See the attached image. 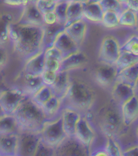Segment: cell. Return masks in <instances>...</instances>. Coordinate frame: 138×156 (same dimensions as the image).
I'll return each instance as SVG.
<instances>
[{"label":"cell","mask_w":138,"mask_h":156,"mask_svg":"<svg viewBox=\"0 0 138 156\" xmlns=\"http://www.w3.org/2000/svg\"><path fill=\"white\" fill-rule=\"evenodd\" d=\"M13 115L21 131L40 133L44 125L49 121L42 106L30 96L22 101Z\"/></svg>","instance_id":"1"},{"label":"cell","mask_w":138,"mask_h":156,"mask_svg":"<svg viewBox=\"0 0 138 156\" xmlns=\"http://www.w3.org/2000/svg\"><path fill=\"white\" fill-rule=\"evenodd\" d=\"M39 26L25 24L16 31L18 39L16 41L17 50L26 55L36 54L44 40V29Z\"/></svg>","instance_id":"2"},{"label":"cell","mask_w":138,"mask_h":156,"mask_svg":"<svg viewBox=\"0 0 138 156\" xmlns=\"http://www.w3.org/2000/svg\"><path fill=\"white\" fill-rule=\"evenodd\" d=\"M95 94L89 85L80 81L71 83L63 101H66L67 106L79 111L89 109L95 100Z\"/></svg>","instance_id":"3"},{"label":"cell","mask_w":138,"mask_h":156,"mask_svg":"<svg viewBox=\"0 0 138 156\" xmlns=\"http://www.w3.org/2000/svg\"><path fill=\"white\" fill-rule=\"evenodd\" d=\"M41 139L47 145L56 149L67 137L60 115L46 122L40 132Z\"/></svg>","instance_id":"4"},{"label":"cell","mask_w":138,"mask_h":156,"mask_svg":"<svg viewBox=\"0 0 138 156\" xmlns=\"http://www.w3.org/2000/svg\"><path fill=\"white\" fill-rule=\"evenodd\" d=\"M22 90L12 89L1 94V114L13 115L22 101L27 97Z\"/></svg>","instance_id":"5"},{"label":"cell","mask_w":138,"mask_h":156,"mask_svg":"<svg viewBox=\"0 0 138 156\" xmlns=\"http://www.w3.org/2000/svg\"><path fill=\"white\" fill-rule=\"evenodd\" d=\"M40 133L22 131L19 134L17 156H34L41 141Z\"/></svg>","instance_id":"6"},{"label":"cell","mask_w":138,"mask_h":156,"mask_svg":"<svg viewBox=\"0 0 138 156\" xmlns=\"http://www.w3.org/2000/svg\"><path fill=\"white\" fill-rule=\"evenodd\" d=\"M55 156H90V153L75 137H67L56 148Z\"/></svg>","instance_id":"7"},{"label":"cell","mask_w":138,"mask_h":156,"mask_svg":"<svg viewBox=\"0 0 138 156\" xmlns=\"http://www.w3.org/2000/svg\"><path fill=\"white\" fill-rule=\"evenodd\" d=\"M120 54L118 42L112 36L104 38L102 42L99 51L100 60L105 64L115 65Z\"/></svg>","instance_id":"8"},{"label":"cell","mask_w":138,"mask_h":156,"mask_svg":"<svg viewBox=\"0 0 138 156\" xmlns=\"http://www.w3.org/2000/svg\"><path fill=\"white\" fill-rule=\"evenodd\" d=\"M102 118V128L108 137H113L120 129L122 121V115L114 108H109L104 111Z\"/></svg>","instance_id":"9"},{"label":"cell","mask_w":138,"mask_h":156,"mask_svg":"<svg viewBox=\"0 0 138 156\" xmlns=\"http://www.w3.org/2000/svg\"><path fill=\"white\" fill-rule=\"evenodd\" d=\"M95 137V132L89 121L82 116L77 124L74 137L90 150Z\"/></svg>","instance_id":"10"},{"label":"cell","mask_w":138,"mask_h":156,"mask_svg":"<svg viewBox=\"0 0 138 156\" xmlns=\"http://www.w3.org/2000/svg\"><path fill=\"white\" fill-rule=\"evenodd\" d=\"M118 74V72L115 65L104 63L97 69L96 79L101 86L108 87L116 81Z\"/></svg>","instance_id":"11"},{"label":"cell","mask_w":138,"mask_h":156,"mask_svg":"<svg viewBox=\"0 0 138 156\" xmlns=\"http://www.w3.org/2000/svg\"><path fill=\"white\" fill-rule=\"evenodd\" d=\"M63 127L67 137H74L77 124L82 117L80 112L74 109L65 107L62 110Z\"/></svg>","instance_id":"12"},{"label":"cell","mask_w":138,"mask_h":156,"mask_svg":"<svg viewBox=\"0 0 138 156\" xmlns=\"http://www.w3.org/2000/svg\"><path fill=\"white\" fill-rule=\"evenodd\" d=\"M78 44L65 31L58 36L53 45L62 53L63 59L78 52Z\"/></svg>","instance_id":"13"},{"label":"cell","mask_w":138,"mask_h":156,"mask_svg":"<svg viewBox=\"0 0 138 156\" xmlns=\"http://www.w3.org/2000/svg\"><path fill=\"white\" fill-rule=\"evenodd\" d=\"M121 115L123 122L130 126L138 118V96L135 95L122 104Z\"/></svg>","instance_id":"14"},{"label":"cell","mask_w":138,"mask_h":156,"mask_svg":"<svg viewBox=\"0 0 138 156\" xmlns=\"http://www.w3.org/2000/svg\"><path fill=\"white\" fill-rule=\"evenodd\" d=\"M19 134L1 135L0 156L17 155Z\"/></svg>","instance_id":"15"},{"label":"cell","mask_w":138,"mask_h":156,"mask_svg":"<svg viewBox=\"0 0 138 156\" xmlns=\"http://www.w3.org/2000/svg\"><path fill=\"white\" fill-rule=\"evenodd\" d=\"M135 88L129 84L116 80L112 94L116 101L122 104L135 95Z\"/></svg>","instance_id":"16"},{"label":"cell","mask_w":138,"mask_h":156,"mask_svg":"<svg viewBox=\"0 0 138 156\" xmlns=\"http://www.w3.org/2000/svg\"><path fill=\"white\" fill-rule=\"evenodd\" d=\"M71 83L66 71H60L51 88L53 95L63 99L64 98L69 90Z\"/></svg>","instance_id":"17"},{"label":"cell","mask_w":138,"mask_h":156,"mask_svg":"<svg viewBox=\"0 0 138 156\" xmlns=\"http://www.w3.org/2000/svg\"><path fill=\"white\" fill-rule=\"evenodd\" d=\"M21 132L13 115L1 114L0 121L1 135L19 134Z\"/></svg>","instance_id":"18"},{"label":"cell","mask_w":138,"mask_h":156,"mask_svg":"<svg viewBox=\"0 0 138 156\" xmlns=\"http://www.w3.org/2000/svg\"><path fill=\"white\" fill-rule=\"evenodd\" d=\"M104 12L99 1L85 4L83 9V17L93 22H102Z\"/></svg>","instance_id":"19"},{"label":"cell","mask_w":138,"mask_h":156,"mask_svg":"<svg viewBox=\"0 0 138 156\" xmlns=\"http://www.w3.org/2000/svg\"><path fill=\"white\" fill-rule=\"evenodd\" d=\"M63 100L53 95L42 106L43 112L48 119H53L60 115Z\"/></svg>","instance_id":"20"},{"label":"cell","mask_w":138,"mask_h":156,"mask_svg":"<svg viewBox=\"0 0 138 156\" xmlns=\"http://www.w3.org/2000/svg\"><path fill=\"white\" fill-rule=\"evenodd\" d=\"M86 24L80 20L66 27L65 32L78 45L82 42L86 34Z\"/></svg>","instance_id":"21"},{"label":"cell","mask_w":138,"mask_h":156,"mask_svg":"<svg viewBox=\"0 0 138 156\" xmlns=\"http://www.w3.org/2000/svg\"><path fill=\"white\" fill-rule=\"evenodd\" d=\"M45 61L44 51L33 56L26 64L25 69L27 73L35 76H41L44 71Z\"/></svg>","instance_id":"22"},{"label":"cell","mask_w":138,"mask_h":156,"mask_svg":"<svg viewBox=\"0 0 138 156\" xmlns=\"http://www.w3.org/2000/svg\"><path fill=\"white\" fill-rule=\"evenodd\" d=\"M26 24L43 27L45 24L43 15L38 9L37 5H29L26 7L24 13Z\"/></svg>","instance_id":"23"},{"label":"cell","mask_w":138,"mask_h":156,"mask_svg":"<svg viewBox=\"0 0 138 156\" xmlns=\"http://www.w3.org/2000/svg\"><path fill=\"white\" fill-rule=\"evenodd\" d=\"M84 4L78 1L69 2L67 10V27L74 22L82 20L83 17Z\"/></svg>","instance_id":"24"},{"label":"cell","mask_w":138,"mask_h":156,"mask_svg":"<svg viewBox=\"0 0 138 156\" xmlns=\"http://www.w3.org/2000/svg\"><path fill=\"white\" fill-rule=\"evenodd\" d=\"M44 85L41 76L27 73L25 76L24 90L23 91L27 96L32 97Z\"/></svg>","instance_id":"25"},{"label":"cell","mask_w":138,"mask_h":156,"mask_svg":"<svg viewBox=\"0 0 138 156\" xmlns=\"http://www.w3.org/2000/svg\"><path fill=\"white\" fill-rule=\"evenodd\" d=\"M116 80L136 87L138 81V63L119 73Z\"/></svg>","instance_id":"26"},{"label":"cell","mask_w":138,"mask_h":156,"mask_svg":"<svg viewBox=\"0 0 138 156\" xmlns=\"http://www.w3.org/2000/svg\"><path fill=\"white\" fill-rule=\"evenodd\" d=\"M85 61L86 58L82 53L78 52L73 54L61 62L60 71H66L69 69L80 66L85 62Z\"/></svg>","instance_id":"27"},{"label":"cell","mask_w":138,"mask_h":156,"mask_svg":"<svg viewBox=\"0 0 138 156\" xmlns=\"http://www.w3.org/2000/svg\"><path fill=\"white\" fill-rule=\"evenodd\" d=\"M44 29V40L47 44L53 45L55 41L58 36L63 32L65 31L66 27L64 24L59 22L51 25H47Z\"/></svg>","instance_id":"28"},{"label":"cell","mask_w":138,"mask_h":156,"mask_svg":"<svg viewBox=\"0 0 138 156\" xmlns=\"http://www.w3.org/2000/svg\"><path fill=\"white\" fill-rule=\"evenodd\" d=\"M138 63V56L127 52L120 51V56L115 64L118 73Z\"/></svg>","instance_id":"29"},{"label":"cell","mask_w":138,"mask_h":156,"mask_svg":"<svg viewBox=\"0 0 138 156\" xmlns=\"http://www.w3.org/2000/svg\"><path fill=\"white\" fill-rule=\"evenodd\" d=\"M53 95L51 87L44 85L31 98L36 103L42 106Z\"/></svg>","instance_id":"30"},{"label":"cell","mask_w":138,"mask_h":156,"mask_svg":"<svg viewBox=\"0 0 138 156\" xmlns=\"http://www.w3.org/2000/svg\"><path fill=\"white\" fill-rule=\"evenodd\" d=\"M137 14L130 9L125 10L119 15V25L124 27H137Z\"/></svg>","instance_id":"31"},{"label":"cell","mask_w":138,"mask_h":156,"mask_svg":"<svg viewBox=\"0 0 138 156\" xmlns=\"http://www.w3.org/2000/svg\"><path fill=\"white\" fill-rule=\"evenodd\" d=\"M104 12L111 11L117 13L119 15L121 14L125 10L122 2L115 0H103L99 1Z\"/></svg>","instance_id":"32"},{"label":"cell","mask_w":138,"mask_h":156,"mask_svg":"<svg viewBox=\"0 0 138 156\" xmlns=\"http://www.w3.org/2000/svg\"><path fill=\"white\" fill-rule=\"evenodd\" d=\"M103 25L108 28H114L119 25V15L115 12L108 11L104 12L102 22Z\"/></svg>","instance_id":"33"},{"label":"cell","mask_w":138,"mask_h":156,"mask_svg":"<svg viewBox=\"0 0 138 156\" xmlns=\"http://www.w3.org/2000/svg\"><path fill=\"white\" fill-rule=\"evenodd\" d=\"M104 148L109 156H123L121 147L113 137H108Z\"/></svg>","instance_id":"34"},{"label":"cell","mask_w":138,"mask_h":156,"mask_svg":"<svg viewBox=\"0 0 138 156\" xmlns=\"http://www.w3.org/2000/svg\"><path fill=\"white\" fill-rule=\"evenodd\" d=\"M69 3V2L64 1L57 4L54 12L58 22L65 26L67 22V10Z\"/></svg>","instance_id":"35"},{"label":"cell","mask_w":138,"mask_h":156,"mask_svg":"<svg viewBox=\"0 0 138 156\" xmlns=\"http://www.w3.org/2000/svg\"><path fill=\"white\" fill-rule=\"evenodd\" d=\"M120 51L127 52L138 56V37H132L120 48Z\"/></svg>","instance_id":"36"},{"label":"cell","mask_w":138,"mask_h":156,"mask_svg":"<svg viewBox=\"0 0 138 156\" xmlns=\"http://www.w3.org/2000/svg\"><path fill=\"white\" fill-rule=\"evenodd\" d=\"M54 1H39L37 2V6L41 13L44 15L49 12H54L57 5Z\"/></svg>","instance_id":"37"},{"label":"cell","mask_w":138,"mask_h":156,"mask_svg":"<svg viewBox=\"0 0 138 156\" xmlns=\"http://www.w3.org/2000/svg\"><path fill=\"white\" fill-rule=\"evenodd\" d=\"M55 149L47 145L41 140L34 156H54Z\"/></svg>","instance_id":"38"},{"label":"cell","mask_w":138,"mask_h":156,"mask_svg":"<svg viewBox=\"0 0 138 156\" xmlns=\"http://www.w3.org/2000/svg\"><path fill=\"white\" fill-rule=\"evenodd\" d=\"M45 59H55L60 62L63 59L62 53L55 47H52L48 48L45 51Z\"/></svg>","instance_id":"39"},{"label":"cell","mask_w":138,"mask_h":156,"mask_svg":"<svg viewBox=\"0 0 138 156\" xmlns=\"http://www.w3.org/2000/svg\"><path fill=\"white\" fill-rule=\"evenodd\" d=\"M58 73L44 70L41 75L43 83L45 85L51 87L55 81Z\"/></svg>","instance_id":"40"},{"label":"cell","mask_w":138,"mask_h":156,"mask_svg":"<svg viewBox=\"0 0 138 156\" xmlns=\"http://www.w3.org/2000/svg\"><path fill=\"white\" fill-rule=\"evenodd\" d=\"M60 62L55 59H45V70L58 73L60 69Z\"/></svg>","instance_id":"41"},{"label":"cell","mask_w":138,"mask_h":156,"mask_svg":"<svg viewBox=\"0 0 138 156\" xmlns=\"http://www.w3.org/2000/svg\"><path fill=\"white\" fill-rule=\"evenodd\" d=\"M122 1L126 9L130 10L136 14L138 13V0H129Z\"/></svg>","instance_id":"42"},{"label":"cell","mask_w":138,"mask_h":156,"mask_svg":"<svg viewBox=\"0 0 138 156\" xmlns=\"http://www.w3.org/2000/svg\"><path fill=\"white\" fill-rule=\"evenodd\" d=\"M43 20L45 24L47 25H51L58 22L57 17L54 12H49L44 15Z\"/></svg>","instance_id":"43"},{"label":"cell","mask_w":138,"mask_h":156,"mask_svg":"<svg viewBox=\"0 0 138 156\" xmlns=\"http://www.w3.org/2000/svg\"><path fill=\"white\" fill-rule=\"evenodd\" d=\"M123 156H138V146L127 148L123 152Z\"/></svg>","instance_id":"44"},{"label":"cell","mask_w":138,"mask_h":156,"mask_svg":"<svg viewBox=\"0 0 138 156\" xmlns=\"http://www.w3.org/2000/svg\"><path fill=\"white\" fill-rule=\"evenodd\" d=\"M90 156H109L104 148H99L90 152Z\"/></svg>","instance_id":"45"},{"label":"cell","mask_w":138,"mask_h":156,"mask_svg":"<svg viewBox=\"0 0 138 156\" xmlns=\"http://www.w3.org/2000/svg\"><path fill=\"white\" fill-rule=\"evenodd\" d=\"M25 1H6V3L13 5H20L22 3H24Z\"/></svg>","instance_id":"46"},{"label":"cell","mask_w":138,"mask_h":156,"mask_svg":"<svg viewBox=\"0 0 138 156\" xmlns=\"http://www.w3.org/2000/svg\"><path fill=\"white\" fill-rule=\"evenodd\" d=\"M136 134H137V136L138 137V127H137V129H136Z\"/></svg>","instance_id":"47"},{"label":"cell","mask_w":138,"mask_h":156,"mask_svg":"<svg viewBox=\"0 0 138 156\" xmlns=\"http://www.w3.org/2000/svg\"><path fill=\"white\" fill-rule=\"evenodd\" d=\"M136 88L138 90V83H137V85H136V87H135V89H136Z\"/></svg>","instance_id":"48"},{"label":"cell","mask_w":138,"mask_h":156,"mask_svg":"<svg viewBox=\"0 0 138 156\" xmlns=\"http://www.w3.org/2000/svg\"><path fill=\"white\" fill-rule=\"evenodd\" d=\"M137 14V18H138V24H137V26H138V14Z\"/></svg>","instance_id":"49"},{"label":"cell","mask_w":138,"mask_h":156,"mask_svg":"<svg viewBox=\"0 0 138 156\" xmlns=\"http://www.w3.org/2000/svg\"><path fill=\"white\" fill-rule=\"evenodd\" d=\"M17 156V155H16V156Z\"/></svg>","instance_id":"50"},{"label":"cell","mask_w":138,"mask_h":156,"mask_svg":"<svg viewBox=\"0 0 138 156\" xmlns=\"http://www.w3.org/2000/svg\"></svg>","instance_id":"51"}]
</instances>
